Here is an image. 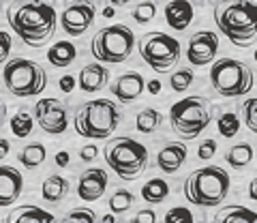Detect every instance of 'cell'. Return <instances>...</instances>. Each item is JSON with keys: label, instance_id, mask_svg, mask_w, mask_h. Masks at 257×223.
<instances>
[{"label": "cell", "instance_id": "1", "mask_svg": "<svg viewBox=\"0 0 257 223\" xmlns=\"http://www.w3.org/2000/svg\"><path fill=\"white\" fill-rule=\"evenodd\" d=\"M7 20L13 33L26 45L41 47L54 37L58 15L54 7L43 0H13L7 11Z\"/></svg>", "mask_w": 257, "mask_h": 223}, {"label": "cell", "instance_id": "2", "mask_svg": "<svg viewBox=\"0 0 257 223\" xmlns=\"http://www.w3.org/2000/svg\"><path fill=\"white\" fill-rule=\"evenodd\" d=\"M214 22L236 47H248L257 41V5L251 0H219Z\"/></svg>", "mask_w": 257, "mask_h": 223}, {"label": "cell", "instance_id": "3", "mask_svg": "<svg viewBox=\"0 0 257 223\" xmlns=\"http://www.w3.org/2000/svg\"><path fill=\"white\" fill-rule=\"evenodd\" d=\"M231 187L229 174L219 165H208L191 172L184 180V197L199 208H216L227 197Z\"/></svg>", "mask_w": 257, "mask_h": 223}, {"label": "cell", "instance_id": "4", "mask_svg": "<svg viewBox=\"0 0 257 223\" xmlns=\"http://www.w3.org/2000/svg\"><path fill=\"white\" fill-rule=\"evenodd\" d=\"M120 118V107L111 99H94L77 109L73 127L86 140H107L118 129Z\"/></svg>", "mask_w": 257, "mask_h": 223}, {"label": "cell", "instance_id": "5", "mask_svg": "<svg viewBox=\"0 0 257 223\" xmlns=\"http://www.w3.org/2000/svg\"><path fill=\"white\" fill-rule=\"evenodd\" d=\"M103 157L105 163L111 167V172L118 174L122 180L140 178L144 167L148 165V150L138 140H131L126 135L107 140L103 146Z\"/></svg>", "mask_w": 257, "mask_h": 223}, {"label": "cell", "instance_id": "6", "mask_svg": "<svg viewBox=\"0 0 257 223\" xmlns=\"http://www.w3.org/2000/svg\"><path fill=\"white\" fill-rule=\"evenodd\" d=\"M174 133L182 140H195L212 123V105L206 97H187L176 101L170 109Z\"/></svg>", "mask_w": 257, "mask_h": 223}, {"label": "cell", "instance_id": "7", "mask_svg": "<svg viewBox=\"0 0 257 223\" xmlns=\"http://www.w3.org/2000/svg\"><path fill=\"white\" fill-rule=\"evenodd\" d=\"M5 86L11 94L20 99L37 97L47 88V73L45 69L35 60L26 58H13L5 65L3 71Z\"/></svg>", "mask_w": 257, "mask_h": 223}, {"label": "cell", "instance_id": "8", "mask_svg": "<svg viewBox=\"0 0 257 223\" xmlns=\"http://www.w3.org/2000/svg\"><path fill=\"white\" fill-rule=\"evenodd\" d=\"M210 84L221 97L236 99V97H244V94L253 90L255 77L253 71L244 62L234 58H221L210 69Z\"/></svg>", "mask_w": 257, "mask_h": 223}, {"label": "cell", "instance_id": "9", "mask_svg": "<svg viewBox=\"0 0 257 223\" xmlns=\"http://www.w3.org/2000/svg\"><path fill=\"white\" fill-rule=\"evenodd\" d=\"M135 35L124 24H111L107 28H101L92 37L90 52L99 62L105 65H120L133 52Z\"/></svg>", "mask_w": 257, "mask_h": 223}, {"label": "cell", "instance_id": "10", "mask_svg": "<svg viewBox=\"0 0 257 223\" xmlns=\"http://www.w3.org/2000/svg\"><path fill=\"white\" fill-rule=\"evenodd\" d=\"M138 50L142 60L157 73L174 69L176 62L180 60V41L176 37L159 33V30L144 35L138 43Z\"/></svg>", "mask_w": 257, "mask_h": 223}, {"label": "cell", "instance_id": "11", "mask_svg": "<svg viewBox=\"0 0 257 223\" xmlns=\"http://www.w3.org/2000/svg\"><path fill=\"white\" fill-rule=\"evenodd\" d=\"M35 123H39L45 133L60 135L69 127V112L62 101L47 97L35 103Z\"/></svg>", "mask_w": 257, "mask_h": 223}, {"label": "cell", "instance_id": "12", "mask_svg": "<svg viewBox=\"0 0 257 223\" xmlns=\"http://www.w3.org/2000/svg\"><path fill=\"white\" fill-rule=\"evenodd\" d=\"M219 52V37L212 30H199L189 39L187 58L193 67H206L214 60Z\"/></svg>", "mask_w": 257, "mask_h": 223}, {"label": "cell", "instance_id": "13", "mask_svg": "<svg viewBox=\"0 0 257 223\" xmlns=\"http://www.w3.org/2000/svg\"><path fill=\"white\" fill-rule=\"evenodd\" d=\"M94 15L96 9L92 3H77V5H71L64 9L60 24H62V30L67 33L69 37H79L84 35L90 24L94 22Z\"/></svg>", "mask_w": 257, "mask_h": 223}, {"label": "cell", "instance_id": "14", "mask_svg": "<svg viewBox=\"0 0 257 223\" xmlns=\"http://www.w3.org/2000/svg\"><path fill=\"white\" fill-rule=\"evenodd\" d=\"M107 189V174L101 167H90L86 170L77 182V195L82 197L84 202H94L105 193Z\"/></svg>", "mask_w": 257, "mask_h": 223}, {"label": "cell", "instance_id": "15", "mask_svg": "<svg viewBox=\"0 0 257 223\" xmlns=\"http://www.w3.org/2000/svg\"><path fill=\"white\" fill-rule=\"evenodd\" d=\"M24 189V176L11 165H0V208H9L18 202Z\"/></svg>", "mask_w": 257, "mask_h": 223}, {"label": "cell", "instance_id": "16", "mask_svg": "<svg viewBox=\"0 0 257 223\" xmlns=\"http://www.w3.org/2000/svg\"><path fill=\"white\" fill-rule=\"evenodd\" d=\"M109 90L120 103H133L146 90V79H144V75L138 73V71H131V73L120 75Z\"/></svg>", "mask_w": 257, "mask_h": 223}, {"label": "cell", "instance_id": "17", "mask_svg": "<svg viewBox=\"0 0 257 223\" xmlns=\"http://www.w3.org/2000/svg\"><path fill=\"white\" fill-rule=\"evenodd\" d=\"M187 155H189L187 144H182V142H170V144H165L159 150L157 165L163 174H176L184 165V161H187Z\"/></svg>", "mask_w": 257, "mask_h": 223}, {"label": "cell", "instance_id": "18", "mask_svg": "<svg viewBox=\"0 0 257 223\" xmlns=\"http://www.w3.org/2000/svg\"><path fill=\"white\" fill-rule=\"evenodd\" d=\"M163 13H165V22L170 24V28L178 30V33H182V30H187L191 26L193 15H195L193 5L189 0H172V3L165 5Z\"/></svg>", "mask_w": 257, "mask_h": 223}, {"label": "cell", "instance_id": "19", "mask_svg": "<svg viewBox=\"0 0 257 223\" xmlns=\"http://www.w3.org/2000/svg\"><path fill=\"white\" fill-rule=\"evenodd\" d=\"M107 79L109 73L103 65H96V62H90L86 65L77 75V84L84 92H96V90H103L107 86Z\"/></svg>", "mask_w": 257, "mask_h": 223}, {"label": "cell", "instance_id": "20", "mask_svg": "<svg viewBox=\"0 0 257 223\" xmlns=\"http://www.w3.org/2000/svg\"><path fill=\"white\" fill-rule=\"evenodd\" d=\"M7 223H58L52 212L39 208L35 204H26L20 208H13L7 217Z\"/></svg>", "mask_w": 257, "mask_h": 223}, {"label": "cell", "instance_id": "21", "mask_svg": "<svg viewBox=\"0 0 257 223\" xmlns=\"http://www.w3.org/2000/svg\"><path fill=\"white\" fill-rule=\"evenodd\" d=\"M77 58V47L71 41H58L47 50V60L52 67L67 69L69 65H73V60Z\"/></svg>", "mask_w": 257, "mask_h": 223}, {"label": "cell", "instance_id": "22", "mask_svg": "<svg viewBox=\"0 0 257 223\" xmlns=\"http://www.w3.org/2000/svg\"><path fill=\"white\" fill-rule=\"evenodd\" d=\"M69 180L60 176V174H52V176H47L43 180V189H41V195H43V200L45 202H62L64 197H67L69 193Z\"/></svg>", "mask_w": 257, "mask_h": 223}, {"label": "cell", "instance_id": "23", "mask_svg": "<svg viewBox=\"0 0 257 223\" xmlns=\"http://www.w3.org/2000/svg\"><path fill=\"white\" fill-rule=\"evenodd\" d=\"M212 223H257V212L244 206H225L214 214Z\"/></svg>", "mask_w": 257, "mask_h": 223}, {"label": "cell", "instance_id": "24", "mask_svg": "<svg viewBox=\"0 0 257 223\" xmlns=\"http://www.w3.org/2000/svg\"><path fill=\"white\" fill-rule=\"evenodd\" d=\"M161 123H163V114L155 107H146V109L140 112L138 118H135V129L144 135H150L159 129Z\"/></svg>", "mask_w": 257, "mask_h": 223}, {"label": "cell", "instance_id": "25", "mask_svg": "<svg viewBox=\"0 0 257 223\" xmlns=\"http://www.w3.org/2000/svg\"><path fill=\"white\" fill-rule=\"evenodd\" d=\"M225 161H227L234 170H242L248 163L253 161V146L246 144V142H240V144L231 146L225 155Z\"/></svg>", "mask_w": 257, "mask_h": 223}, {"label": "cell", "instance_id": "26", "mask_svg": "<svg viewBox=\"0 0 257 223\" xmlns=\"http://www.w3.org/2000/svg\"><path fill=\"white\" fill-rule=\"evenodd\" d=\"M170 195V185L163 178H150L146 185L142 187V197L148 204H161Z\"/></svg>", "mask_w": 257, "mask_h": 223}, {"label": "cell", "instance_id": "27", "mask_svg": "<svg viewBox=\"0 0 257 223\" xmlns=\"http://www.w3.org/2000/svg\"><path fill=\"white\" fill-rule=\"evenodd\" d=\"M45 155L47 150L43 144H39V142H32V144H28L26 148L20 150V163L26 167V170H35V167H39L43 161H45Z\"/></svg>", "mask_w": 257, "mask_h": 223}, {"label": "cell", "instance_id": "28", "mask_svg": "<svg viewBox=\"0 0 257 223\" xmlns=\"http://www.w3.org/2000/svg\"><path fill=\"white\" fill-rule=\"evenodd\" d=\"M9 125H11V131L15 138H28L32 133V127H35V121H32V116L26 109H18L9 121Z\"/></svg>", "mask_w": 257, "mask_h": 223}, {"label": "cell", "instance_id": "29", "mask_svg": "<svg viewBox=\"0 0 257 223\" xmlns=\"http://www.w3.org/2000/svg\"><path fill=\"white\" fill-rule=\"evenodd\" d=\"M216 129H219V133L223 135V138H236L238 131H240V118L238 114H234V112H225V114L219 116V121H216Z\"/></svg>", "mask_w": 257, "mask_h": 223}, {"label": "cell", "instance_id": "30", "mask_svg": "<svg viewBox=\"0 0 257 223\" xmlns=\"http://www.w3.org/2000/svg\"><path fill=\"white\" fill-rule=\"evenodd\" d=\"M240 116H242V123L246 125V129L257 135V97L246 99L240 105Z\"/></svg>", "mask_w": 257, "mask_h": 223}, {"label": "cell", "instance_id": "31", "mask_svg": "<svg viewBox=\"0 0 257 223\" xmlns=\"http://www.w3.org/2000/svg\"><path fill=\"white\" fill-rule=\"evenodd\" d=\"M133 193L131 191H126V189H118V191H114L111 193V197H109V208H111V212H124V210H128L133 206Z\"/></svg>", "mask_w": 257, "mask_h": 223}, {"label": "cell", "instance_id": "32", "mask_svg": "<svg viewBox=\"0 0 257 223\" xmlns=\"http://www.w3.org/2000/svg\"><path fill=\"white\" fill-rule=\"evenodd\" d=\"M193 79H195V75H193L191 69H178L176 73H172L170 86H172V90H176V92H184L187 88H191Z\"/></svg>", "mask_w": 257, "mask_h": 223}, {"label": "cell", "instance_id": "33", "mask_svg": "<svg viewBox=\"0 0 257 223\" xmlns=\"http://www.w3.org/2000/svg\"><path fill=\"white\" fill-rule=\"evenodd\" d=\"M133 20L138 22V24H148L155 20V15H157V5L155 3H140L138 7L133 9Z\"/></svg>", "mask_w": 257, "mask_h": 223}, {"label": "cell", "instance_id": "34", "mask_svg": "<svg viewBox=\"0 0 257 223\" xmlns=\"http://www.w3.org/2000/svg\"><path fill=\"white\" fill-rule=\"evenodd\" d=\"M163 223H195V219H193V212L189 208L176 206V208H170L165 212Z\"/></svg>", "mask_w": 257, "mask_h": 223}, {"label": "cell", "instance_id": "35", "mask_svg": "<svg viewBox=\"0 0 257 223\" xmlns=\"http://www.w3.org/2000/svg\"><path fill=\"white\" fill-rule=\"evenodd\" d=\"M96 217H94V210L90 208H75L71 210L69 214H64L60 223H94Z\"/></svg>", "mask_w": 257, "mask_h": 223}, {"label": "cell", "instance_id": "36", "mask_svg": "<svg viewBox=\"0 0 257 223\" xmlns=\"http://www.w3.org/2000/svg\"><path fill=\"white\" fill-rule=\"evenodd\" d=\"M216 155V142L214 140H202L197 146V157L202 159V161H208V159H212Z\"/></svg>", "mask_w": 257, "mask_h": 223}, {"label": "cell", "instance_id": "37", "mask_svg": "<svg viewBox=\"0 0 257 223\" xmlns=\"http://www.w3.org/2000/svg\"><path fill=\"white\" fill-rule=\"evenodd\" d=\"M11 37L9 33H5V30H0V65H5L7 60H9V54H11Z\"/></svg>", "mask_w": 257, "mask_h": 223}, {"label": "cell", "instance_id": "38", "mask_svg": "<svg viewBox=\"0 0 257 223\" xmlns=\"http://www.w3.org/2000/svg\"><path fill=\"white\" fill-rule=\"evenodd\" d=\"M131 223H157V212L152 208H144L131 219Z\"/></svg>", "mask_w": 257, "mask_h": 223}, {"label": "cell", "instance_id": "39", "mask_svg": "<svg viewBox=\"0 0 257 223\" xmlns=\"http://www.w3.org/2000/svg\"><path fill=\"white\" fill-rule=\"evenodd\" d=\"M96 155H99V148H96L94 144L84 146V148H82V153H79L82 161H92V159H96Z\"/></svg>", "mask_w": 257, "mask_h": 223}, {"label": "cell", "instance_id": "40", "mask_svg": "<svg viewBox=\"0 0 257 223\" xmlns=\"http://www.w3.org/2000/svg\"><path fill=\"white\" fill-rule=\"evenodd\" d=\"M73 86H75V77H71V75L60 77V90L62 92H71L73 90Z\"/></svg>", "mask_w": 257, "mask_h": 223}, {"label": "cell", "instance_id": "41", "mask_svg": "<svg viewBox=\"0 0 257 223\" xmlns=\"http://www.w3.org/2000/svg\"><path fill=\"white\" fill-rule=\"evenodd\" d=\"M69 161H71V157H69L67 150H60V153L56 155V165H58V167H67Z\"/></svg>", "mask_w": 257, "mask_h": 223}, {"label": "cell", "instance_id": "42", "mask_svg": "<svg viewBox=\"0 0 257 223\" xmlns=\"http://www.w3.org/2000/svg\"><path fill=\"white\" fill-rule=\"evenodd\" d=\"M248 197H251L253 202H257V176L248 182Z\"/></svg>", "mask_w": 257, "mask_h": 223}, {"label": "cell", "instance_id": "43", "mask_svg": "<svg viewBox=\"0 0 257 223\" xmlns=\"http://www.w3.org/2000/svg\"><path fill=\"white\" fill-rule=\"evenodd\" d=\"M9 150H11V144H9V140H0V159L9 157Z\"/></svg>", "mask_w": 257, "mask_h": 223}, {"label": "cell", "instance_id": "44", "mask_svg": "<svg viewBox=\"0 0 257 223\" xmlns=\"http://www.w3.org/2000/svg\"><path fill=\"white\" fill-rule=\"evenodd\" d=\"M146 86H148V92L150 94H159V90H161V84L157 82V79H152V82H148Z\"/></svg>", "mask_w": 257, "mask_h": 223}, {"label": "cell", "instance_id": "45", "mask_svg": "<svg viewBox=\"0 0 257 223\" xmlns=\"http://www.w3.org/2000/svg\"><path fill=\"white\" fill-rule=\"evenodd\" d=\"M5 118H7V105H5V101L0 99V127H3L5 123Z\"/></svg>", "mask_w": 257, "mask_h": 223}, {"label": "cell", "instance_id": "46", "mask_svg": "<svg viewBox=\"0 0 257 223\" xmlns=\"http://www.w3.org/2000/svg\"><path fill=\"white\" fill-rule=\"evenodd\" d=\"M109 3L114 5V7H124V5L131 3V0H109Z\"/></svg>", "mask_w": 257, "mask_h": 223}, {"label": "cell", "instance_id": "47", "mask_svg": "<svg viewBox=\"0 0 257 223\" xmlns=\"http://www.w3.org/2000/svg\"><path fill=\"white\" fill-rule=\"evenodd\" d=\"M103 223H116L114 214H105V217H103Z\"/></svg>", "mask_w": 257, "mask_h": 223}, {"label": "cell", "instance_id": "48", "mask_svg": "<svg viewBox=\"0 0 257 223\" xmlns=\"http://www.w3.org/2000/svg\"><path fill=\"white\" fill-rule=\"evenodd\" d=\"M103 15H105V18H114V9H111V7H107V9L103 11Z\"/></svg>", "mask_w": 257, "mask_h": 223}, {"label": "cell", "instance_id": "49", "mask_svg": "<svg viewBox=\"0 0 257 223\" xmlns=\"http://www.w3.org/2000/svg\"><path fill=\"white\" fill-rule=\"evenodd\" d=\"M253 58H255V62H257V50H255V54H253Z\"/></svg>", "mask_w": 257, "mask_h": 223}, {"label": "cell", "instance_id": "50", "mask_svg": "<svg viewBox=\"0 0 257 223\" xmlns=\"http://www.w3.org/2000/svg\"><path fill=\"white\" fill-rule=\"evenodd\" d=\"M202 3H214V0H202Z\"/></svg>", "mask_w": 257, "mask_h": 223}]
</instances>
